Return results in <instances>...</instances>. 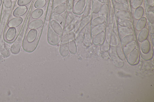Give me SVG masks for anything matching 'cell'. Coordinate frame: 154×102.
<instances>
[{"label":"cell","instance_id":"obj_3","mask_svg":"<svg viewBox=\"0 0 154 102\" xmlns=\"http://www.w3.org/2000/svg\"><path fill=\"white\" fill-rule=\"evenodd\" d=\"M70 33V38L68 43L69 52L73 55L76 54L77 51V47L75 42V34L71 32Z\"/></svg>","mask_w":154,"mask_h":102},{"label":"cell","instance_id":"obj_5","mask_svg":"<svg viewBox=\"0 0 154 102\" xmlns=\"http://www.w3.org/2000/svg\"><path fill=\"white\" fill-rule=\"evenodd\" d=\"M22 40V36H20L13 43L10 48L11 52L12 53L16 54L19 52L21 46Z\"/></svg>","mask_w":154,"mask_h":102},{"label":"cell","instance_id":"obj_35","mask_svg":"<svg viewBox=\"0 0 154 102\" xmlns=\"http://www.w3.org/2000/svg\"><path fill=\"white\" fill-rule=\"evenodd\" d=\"M44 13L42 9H37L32 12V17L34 19H37L40 18Z\"/></svg>","mask_w":154,"mask_h":102},{"label":"cell","instance_id":"obj_42","mask_svg":"<svg viewBox=\"0 0 154 102\" xmlns=\"http://www.w3.org/2000/svg\"><path fill=\"white\" fill-rule=\"evenodd\" d=\"M147 19L150 23L153 24L154 22V14L152 11H149L147 15Z\"/></svg>","mask_w":154,"mask_h":102},{"label":"cell","instance_id":"obj_12","mask_svg":"<svg viewBox=\"0 0 154 102\" xmlns=\"http://www.w3.org/2000/svg\"><path fill=\"white\" fill-rule=\"evenodd\" d=\"M27 10V8L25 6H19L14 11L13 15L16 17L22 16L26 13Z\"/></svg>","mask_w":154,"mask_h":102},{"label":"cell","instance_id":"obj_27","mask_svg":"<svg viewBox=\"0 0 154 102\" xmlns=\"http://www.w3.org/2000/svg\"><path fill=\"white\" fill-rule=\"evenodd\" d=\"M142 43L141 47V52L144 54L148 53L150 49L149 42L146 39Z\"/></svg>","mask_w":154,"mask_h":102},{"label":"cell","instance_id":"obj_47","mask_svg":"<svg viewBox=\"0 0 154 102\" xmlns=\"http://www.w3.org/2000/svg\"><path fill=\"white\" fill-rule=\"evenodd\" d=\"M118 3L127 4V0H116Z\"/></svg>","mask_w":154,"mask_h":102},{"label":"cell","instance_id":"obj_48","mask_svg":"<svg viewBox=\"0 0 154 102\" xmlns=\"http://www.w3.org/2000/svg\"><path fill=\"white\" fill-rule=\"evenodd\" d=\"M150 32L152 34H154V28L153 26L152 25H150Z\"/></svg>","mask_w":154,"mask_h":102},{"label":"cell","instance_id":"obj_25","mask_svg":"<svg viewBox=\"0 0 154 102\" xmlns=\"http://www.w3.org/2000/svg\"><path fill=\"white\" fill-rule=\"evenodd\" d=\"M114 7L118 11H128L129 10V8L126 4L118 2L114 4Z\"/></svg>","mask_w":154,"mask_h":102},{"label":"cell","instance_id":"obj_33","mask_svg":"<svg viewBox=\"0 0 154 102\" xmlns=\"http://www.w3.org/2000/svg\"><path fill=\"white\" fill-rule=\"evenodd\" d=\"M119 44V39L115 34H112L110 42V46L115 47L117 46Z\"/></svg>","mask_w":154,"mask_h":102},{"label":"cell","instance_id":"obj_14","mask_svg":"<svg viewBox=\"0 0 154 102\" xmlns=\"http://www.w3.org/2000/svg\"><path fill=\"white\" fill-rule=\"evenodd\" d=\"M118 30L121 34L125 36L133 35L134 33L133 29L130 27H123L119 26Z\"/></svg>","mask_w":154,"mask_h":102},{"label":"cell","instance_id":"obj_9","mask_svg":"<svg viewBox=\"0 0 154 102\" xmlns=\"http://www.w3.org/2000/svg\"><path fill=\"white\" fill-rule=\"evenodd\" d=\"M85 5V0H80L77 1L73 8L74 12L77 15L80 14L83 12Z\"/></svg>","mask_w":154,"mask_h":102},{"label":"cell","instance_id":"obj_21","mask_svg":"<svg viewBox=\"0 0 154 102\" xmlns=\"http://www.w3.org/2000/svg\"><path fill=\"white\" fill-rule=\"evenodd\" d=\"M137 45L136 42L134 41L127 45L124 50L125 54L126 55L129 54L136 48Z\"/></svg>","mask_w":154,"mask_h":102},{"label":"cell","instance_id":"obj_44","mask_svg":"<svg viewBox=\"0 0 154 102\" xmlns=\"http://www.w3.org/2000/svg\"><path fill=\"white\" fill-rule=\"evenodd\" d=\"M4 4L7 8H10L12 6V2L11 0H4Z\"/></svg>","mask_w":154,"mask_h":102},{"label":"cell","instance_id":"obj_1","mask_svg":"<svg viewBox=\"0 0 154 102\" xmlns=\"http://www.w3.org/2000/svg\"><path fill=\"white\" fill-rule=\"evenodd\" d=\"M61 37L50 27L48 30L47 39L49 44L53 46L58 45L60 40Z\"/></svg>","mask_w":154,"mask_h":102},{"label":"cell","instance_id":"obj_16","mask_svg":"<svg viewBox=\"0 0 154 102\" xmlns=\"http://www.w3.org/2000/svg\"><path fill=\"white\" fill-rule=\"evenodd\" d=\"M91 30L92 36H96L102 32L104 31L106 28L105 25L103 23L102 24L94 27Z\"/></svg>","mask_w":154,"mask_h":102},{"label":"cell","instance_id":"obj_2","mask_svg":"<svg viewBox=\"0 0 154 102\" xmlns=\"http://www.w3.org/2000/svg\"><path fill=\"white\" fill-rule=\"evenodd\" d=\"M90 22L85 27L84 32V42L85 45L87 47L90 46L92 44V39L91 33Z\"/></svg>","mask_w":154,"mask_h":102},{"label":"cell","instance_id":"obj_24","mask_svg":"<svg viewBox=\"0 0 154 102\" xmlns=\"http://www.w3.org/2000/svg\"><path fill=\"white\" fill-rule=\"evenodd\" d=\"M105 36V33L104 31L98 34L96 36L93 41L94 44L96 45H98L102 43L103 42Z\"/></svg>","mask_w":154,"mask_h":102},{"label":"cell","instance_id":"obj_6","mask_svg":"<svg viewBox=\"0 0 154 102\" xmlns=\"http://www.w3.org/2000/svg\"><path fill=\"white\" fill-rule=\"evenodd\" d=\"M110 56L111 58L114 65L117 67L121 68L124 66V63L121 60L116 53L112 52L109 53Z\"/></svg>","mask_w":154,"mask_h":102},{"label":"cell","instance_id":"obj_20","mask_svg":"<svg viewBox=\"0 0 154 102\" xmlns=\"http://www.w3.org/2000/svg\"><path fill=\"white\" fill-rule=\"evenodd\" d=\"M115 16L119 19H129L131 17V14L128 11H118L116 13Z\"/></svg>","mask_w":154,"mask_h":102},{"label":"cell","instance_id":"obj_34","mask_svg":"<svg viewBox=\"0 0 154 102\" xmlns=\"http://www.w3.org/2000/svg\"><path fill=\"white\" fill-rule=\"evenodd\" d=\"M109 9L108 5L107 4H104L102 5L99 12V16H105L107 15Z\"/></svg>","mask_w":154,"mask_h":102},{"label":"cell","instance_id":"obj_4","mask_svg":"<svg viewBox=\"0 0 154 102\" xmlns=\"http://www.w3.org/2000/svg\"><path fill=\"white\" fill-rule=\"evenodd\" d=\"M50 25L52 30L61 37L63 33V29L62 26L53 20L50 21Z\"/></svg>","mask_w":154,"mask_h":102},{"label":"cell","instance_id":"obj_46","mask_svg":"<svg viewBox=\"0 0 154 102\" xmlns=\"http://www.w3.org/2000/svg\"><path fill=\"white\" fill-rule=\"evenodd\" d=\"M146 1L148 5L151 7H153L154 0H146Z\"/></svg>","mask_w":154,"mask_h":102},{"label":"cell","instance_id":"obj_31","mask_svg":"<svg viewBox=\"0 0 154 102\" xmlns=\"http://www.w3.org/2000/svg\"><path fill=\"white\" fill-rule=\"evenodd\" d=\"M102 6V3L98 1L95 0L92 7V11L95 14L99 13Z\"/></svg>","mask_w":154,"mask_h":102},{"label":"cell","instance_id":"obj_17","mask_svg":"<svg viewBox=\"0 0 154 102\" xmlns=\"http://www.w3.org/2000/svg\"><path fill=\"white\" fill-rule=\"evenodd\" d=\"M67 8V4L65 3L56 6L54 9L53 14L61 15L65 12L66 11Z\"/></svg>","mask_w":154,"mask_h":102},{"label":"cell","instance_id":"obj_19","mask_svg":"<svg viewBox=\"0 0 154 102\" xmlns=\"http://www.w3.org/2000/svg\"><path fill=\"white\" fill-rule=\"evenodd\" d=\"M147 20L146 18L144 17L138 20L136 23V28L138 31H140L145 28L147 24Z\"/></svg>","mask_w":154,"mask_h":102},{"label":"cell","instance_id":"obj_36","mask_svg":"<svg viewBox=\"0 0 154 102\" xmlns=\"http://www.w3.org/2000/svg\"><path fill=\"white\" fill-rule=\"evenodd\" d=\"M140 55L141 58L145 60H149L153 57V50L152 49H150L149 52L146 53L144 54L141 51L140 52Z\"/></svg>","mask_w":154,"mask_h":102},{"label":"cell","instance_id":"obj_7","mask_svg":"<svg viewBox=\"0 0 154 102\" xmlns=\"http://www.w3.org/2000/svg\"><path fill=\"white\" fill-rule=\"evenodd\" d=\"M139 55V51L138 49L136 48L130 53L128 59L129 63L132 65L137 64Z\"/></svg>","mask_w":154,"mask_h":102},{"label":"cell","instance_id":"obj_10","mask_svg":"<svg viewBox=\"0 0 154 102\" xmlns=\"http://www.w3.org/2000/svg\"><path fill=\"white\" fill-rule=\"evenodd\" d=\"M91 20V16L89 15L86 17L82 20L78 28L76 31L75 36L78 34L80 32L84 29V28L90 22Z\"/></svg>","mask_w":154,"mask_h":102},{"label":"cell","instance_id":"obj_28","mask_svg":"<svg viewBox=\"0 0 154 102\" xmlns=\"http://www.w3.org/2000/svg\"><path fill=\"white\" fill-rule=\"evenodd\" d=\"M116 51L117 55L121 60H125L126 57L125 53L120 44L116 46Z\"/></svg>","mask_w":154,"mask_h":102},{"label":"cell","instance_id":"obj_26","mask_svg":"<svg viewBox=\"0 0 154 102\" xmlns=\"http://www.w3.org/2000/svg\"><path fill=\"white\" fill-rule=\"evenodd\" d=\"M119 26L127 27H131L133 25L132 22L129 19H119L117 21Z\"/></svg>","mask_w":154,"mask_h":102},{"label":"cell","instance_id":"obj_18","mask_svg":"<svg viewBox=\"0 0 154 102\" xmlns=\"http://www.w3.org/2000/svg\"><path fill=\"white\" fill-rule=\"evenodd\" d=\"M52 18L53 20L59 23L64 29L66 24V20L62 15L53 14L52 15Z\"/></svg>","mask_w":154,"mask_h":102},{"label":"cell","instance_id":"obj_41","mask_svg":"<svg viewBox=\"0 0 154 102\" xmlns=\"http://www.w3.org/2000/svg\"><path fill=\"white\" fill-rule=\"evenodd\" d=\"M143 0H133L132 4V7L134 9H136L140 7L141 5Z\"/></svg>","mask_w":154,"mask_h":102},{"label":"cell","instance_id":"obj_22","mask_svg":"<svg viewBox=\"0 0 154 102\" xmlns=\"http://www.w3.org/2000/svg\"><path fill=\"white\" fill-rule=\"evenodd\" d=\"M106 20L105 16H99L92 20L91 22V26L94 27L104 23Z\"/></svg>","mask_w":154,"mask_h":102},{"label":"cell","instance_id":"obj_11","mask_svg":"<svg viewBox=\"0 0 154 102\" xmlns=\"http://www.w3.org/2000/svg\"><path fill=\"white\" fill-rule=\"evenodd\" d=\"M149 33V29L146 28H144L140 31L138 37L139 42L142 43L146 40L148 36Z\"/></svg>","mask_w":154,"mask_h":102},{"label":"cell","instance_id":"obj_43","mask_svg":"<svg viewBox=\"0 0 154 102\" xmlns=\"http://www.w3.org/2000/svg\"><path fill=\"white\" fill-rule=\"evenodd\" d=\"M32 0H18L17 4L19 6H25L29 4Z\"/></svg>","mask_w":154,"mask_h":102},{"label":"cell","instance_id":"obj_30","mask_svg":"<svg viewBox=\"0 0 154 102\" xmlns=\"http://www.w3.org/2000/svg\"><path fill=\"white\" fill-rule=\"evenodd\" d=\"M134 36L133 35L125 36L123 38L121 41V43L122 45L125 46L133 41Z\"/></svg>","mask_w":154,"mask_h":102},{"label":"cell","instance_id":"obj_8","mask_svg":"<svg viewBox=\"0 0 154 102\" xmlns=\"http://www.w3.org/2000/svg\"><path fill=\"white\" fill-rule=\"evenodd\" d=\"M17 34L16 29L15 28H10L6 32L5 39L8 42H12L15 39Z\"/></svg>","mask_w":154,"mask_h":102},{"label":"cell","instance_id":"obj_38","mask_svg":"<svg viewBox=\"0 0 154 102\" xmlns=\"http://www.w3.org/2000/svg\"><path fill=\"white\" fill-rule=\"evenodd\" d=\"M46 4V0H37L34 6L37 9H41L45 7Z\"/></svg>","mask_w":154,"mask_h":102},{"label":"cell","instance_id":"obj_40","mask_svg":"<svg viewBox=\"0 0 154 102\" xmlns=\"http://www.w3.org/2000/svg\"><path fill=\"white\" fill-rule=\"evenodd\" d=\"M0 53L5 57H8L10 55L9 51L4 45H0Z\"/></svg>","mask_w":154,"mask_h":102},{"label":"cell","instance_id":"obj_13","mask_svg":"<svg viewBox=\"0 0 154 102\" xmlns=\"http://www.w3.org/2000/svg\"><path fill=\"white\" fill-rule=\"evenodd\" d=\"M23 21V18L21 17H15L9 21L8 26L10 28H15L20 25Z\"/></svg>","mask_w":154,"mask_h":102},{"label":"cell","instance_id":"obj_15","mask_svg":"<svg viewBox=\"0 0 154 102\" xmlns=\"http://www.w3.org/2000/svg\"><path fill=\"white\" fill-rule=\"evenodd\" d=\"M43 24V21L41 19H35L31 22L29 25L30 29H37L41 28Z\"/></svg>","mask_w":154,"mask_h":102},{"label":"cell","instance_id":"obj_32","mask_svg":"<svg viewBox=\"0 0 154 102\" xmlns=\"http://www.w3.org/2000/svg\"><path fill=\"white\" fill-rule=\"evenodd\" d=\"M84 29L75 36V42L78 44H81L84 42Z\"/></svg>","mask_w":154,"mask_h":102},{"label":"cell","instance_id":"obj_50","mask_svg":"<svg viewBox=\"0 0 154 102\" xmlns=\"http://www.w3.org/2000/svg\"><path fill=\"white\" fill-rule=\"evenodd\" d=\"M2 4V0H0V7L1 6Z\"/></svg>","mask_w":154,"mask_h":102},{"label":"cell","instance_id":"obj_49","mask_svg":"<svg viewBox=\"0 0 154 102\" xmlns=\"http://www.w3.org/2000/svg\"><path fill=\"white\" fill-rule=\"evenodd\" d=\"M98 1L104 4H107L108 2V0H98Z\"/></svg>","mask_w":154,"mask_h":102},{"label":"cell","instance_id":"obj_29","mask_svg":"<svg viewBox=\"0 0 154 102\" xmlns=\"http://www.w3.org/2000/svg\"><path fill=\"white\" fill-rule=\"evenodd\" d=\"M144 14V10L141 7L136 9L134 13V18L136 20H138L141 18Z\"/></svg>","mask_w":154,"mask_h":102},{"label":"cell","instance_id":"obj_37","mask_svg":"<svg viewBox=\"0 0 154 102\" xmlns=\"http://www.w3.org/2000/svg\"><path fill=\"white\" fill-rule=\"evenodd\" d=\"M110 48V43L106 39L101 45L100 50L101 52L105 53L108 51Z\"/></svg>","mask_w":154,"mask_h":102},{"label":"cell","instance_id":"obj_23","mask_svg":"<svg viewBox=\"0 0 154 102\" xmlns=\"http://www.w3.org/2000/svg\"><path fill=\"white\" fill-rule=\"evenodd\" d=\"M69 52L68 44H60L59 52L61 56L63 57H67L69 55Z\"/></svg>","mask_w":154,"mask_h":102},{"label":"cell","instance_id":"obj_45","mask_svg":"<svg viewBox=\"0 0 154 102\" xmlns=\"http://www.w3.org/2000/svg\"><path fill=\"white\" fill-rule=\"evenodd\" d=\"M67 0H54L53 4L55 7L62 4L65 3Z\"/></svg>","mask_w":154,"mask_h":102},{"label":"cell","instance_id":"obj_51","mask_svg":"<svg viewBox=\"0 0 154 102\" xmlns=\"http://www.w3.org/2000/svg\"><path fill=\"white\" fill-rule=\"evenodd\" d=\"M79 1H80V0H74V1L76 2H77Z\"/></svg>","mask_w":154,"mask_h":102},{"label":"cell","instance_id":"obj_39","mask_svg":"<svg viewBox=\"0 0 154 102\" xmlns=\"http://www.w3.org/2000/svg\"><path fill=\"white\" fill-rule=\"evenodd\" d=\"M91 0H88L87 5L84 12V15L86 17L89 16L91 12Z\"/></svg>","mask_w":154,"mask_h":102}]
</instances>
